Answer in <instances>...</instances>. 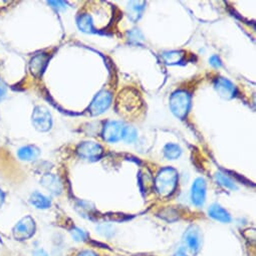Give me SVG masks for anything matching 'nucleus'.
I'll return each mask as SVG.
<instances>
[{"instance_id": "4468645a", "label": "nucleus", "mask_w": 256, "mask_h": 256, "mask_svg": "<svg viewBox=\"0 0 256 256\" xmlns=\"http://www.w3.org/2000/svg\"><path fill=\"white\" fill-rule=\"evenodd\" d=\"M145 6V2H131L128 6V16H129L130 20L134 22H138L142 16Z\"/></svg>"}, {"instance_id": "a211bd4d", "label": "nucleus", "mask_w": 256, "mask_h": 256, "mask_svg": "<svg viewBox=\"0 0 256 256\" xmlns=\"http://www.w3.org/2000/svg\"><path fill=\"white\" fill-rule=\"evenodd\" d=\"M163 60H165L166 64H180L183 58H184V52H178V50H173V52H164L162 54Z\"/></svg>"}, {"instance_id": "aec40b11", "label": "nucleus", "mask_w": 256, "mask_h": 256, "mask_svg": "<svg viewBox=\"0 0 256 256\" xmlns=\"http://www.w3.org/2000/svg\"><path fill=\"white\" fill-rule=\"evenodd\" d=\"M215 178H216L217 182L220 185H222L223 187H225V188H227L229 190H236L237 189V186L235 185V183L228 176L224 175L223 173H221V172L216 173Z\"/></svg>"}, {"instance_id": "9b49d317", "label": "nucleus", "mask_w": 256, "mask_h": 256, "mask_svg": "<svg viewBox=\"0 0 256 256\" xmlns=\"http://www.w3.org/2000/svg\"><path fill=\"white\" fill-rule=\"evenodd\" d=\"M40 184L54 195H58L62 191V182L60 181V179L56 176L52 175V174L44 175L40 180Z\"/></svg>"}, {"instance_id": "7ed1b4c3", "label": "nucleus", "mask_w": 256, "mask_h": 256, "mask_svg": "<svg viewBox=\"0 0 256 256\" xmlns=\"http://www.w3.org/2000/svg\"><path fill=\"white\" fill-rule=\"evenodd\" d=\"M36 222L32 216L22 218L14 228V237L16 240L24 241L32 238L36 233Z\"/></svg>"}, {"instance_id": "f257e3e1", "label": "nucleus", "mask_w": 256, "mask_h": 256, "mask_svg": "<svg viewBox=\"0 0 256 256\" xmlns=\"http://www.w3.org/2000/svg\"><path fill=\"white\" fill-rule=\"evenodd\" d=\"M178 184V173L171 167L163 168L159 171L154 186L157 193L161 197H168L172 195Z\"/></svg>"}, {"instance_id": "dca6fc26", "label": "nucleus", "mask_w": 256, "mask_h": 256, "mask_svg": "<svg viewBox=\"0 0 256 256\" xmlns=\"http://www.w3.org/2000/svg\"><path fill=\"white\" fill-rule=\"evenodd\" d=\"M40 154V151L36 146H26L20 149L18 155L20 159L24 161H34L36 160Z\"/></svg>"}, {"instance_id": "2eb2a0df", "label": "nucleus", "mask_w": 256, "mask_h": 256, "mask_svg": "<svg viewBox=\"0 0 256 256\" xmlns=\"http://www.w3.org/2000/svg\"><path fill=\"white\" fill-rule=\"evenodd\" d=\"M30 202L32 206H34L38 209H48L52 206L50 198H48L46 196L42 195L40 192H34V194H32Z\"/></svg>"}, {"instance_id": "9d476101", "label": "nucleus", "mask_w": 256, "mask_h": 256, "mask_svg": "<svg viewBox=\"0 0 256 256\" xmlns=\"http://www.w3.org/2000/svg\"><path fill=\"white\" fill-rule=\"evenodd\" d=\"M214 88L218 94L225 100H230L235 96L236 88L235 86L224 78H217L214 82Z\"/></svg>"}, {"instance_id": "20e7f679", "label": "nucleus", "mask_w": 256, "mask_h": 256, "mask_svg": "<svg viewBox=\"0 0 256 256\" xmlns=\"http://www.w3.org/2000/svg\"><path fill=\"white\" fill-rule=\"evenodd\" d=\"M32 124L38 131L48 132L52 128V116L48 110L42 106H36L32 114Z\"/></svg>"}, {"instance_id": "5701e85b", "label": "nucleus", "mask_w": 256, "mask_h": 256, "mask_svg": "<svg viewBox=\"0 0 256 256\" xmlns=\"http://www.w3.org/2000/svg\"><path fill=\"white\" fill-rule=\"evenodd\" d=\"M152 179V176L151 174H144L141 176L140 178V185L142 187V190L145 192V191H148L150 189H152L154 187V184H150L148 183L149 181L148 180H151Z\"/></svg>"}, {"instance_id": "6e6552de", "label": "nucleus", "mask_w": 256, "mask_h": 256, "mask_svg": "<svg viewBox=\"0 0 256 256\" xmlns=\"http://www.w3.org/2000/svg\"><path fill=\"white\" fill-rule=\"evenodd\" d=\"M78 156L86 160H98L104 154L102 147L94 142H84L78 147L76 150Z\"/></svg>"}, {"instance_id": "412c9836", "label": "nucleus", "mask_w": 256, "mask_h": 256, "mask_svg": "<svg viewBox=\"0 0 256 256\" xmlns=\"http://www.w3.org/2000/svg\"><path fill=\"white\" fill-rule=\"evenodd\" d=\"M137 138V132L133 126H126L122 134V140L126 143H132Z\"/></svg>"}, {"instance_id": "f03ea898", "label": "nucleus", "mask_w": 256, "mask_h": 256, "mask_svg": "<svg viewBox=\"0 0 256 256\" xmlns=\"http://www.w3.org/2000/svg\"><path fill=\"white\" fill-rule=\"evenodd\" d=\"M191 106V96L186 90L175 92L170 98V108L172 112L179 118H184Z\"/></svg>"}, {"instance_id": "a878e982", "label": "nucleus", "mask_w": 256, "mask_h": 256, "mask_svg": "<svg viewBox=\"0 0 256 256\" xmlns=\"http://www.w3.org/2000/svg\"><path fill=\"white\" fill-rule=\"evenodd\" d=\"M6 94V84L0 78V100H2Z\"/></svg>"}, {"instance_id": "0eeeda50", "label": "nucleus", "mask_w": 256, "mask_h": 256, "mask_svg": "<svg viewBox=\"0 0 256 256\" xmlns=\"http://www.w3.org/2000/svg\"><path fill=\"white\" fill-rule=\"evenodd\" d=\"M112 94L108 90L100 92L92 100L90 106V112L92 116H98L104 112L110 106Z\"/></svg>"}, {"instance_id": "f8f14e48", "label": "nucleus", "mask_w": 256, "mask_h": 256, "mask_svg": "<svg viewBox=\"0 0 256 256\" xmlns=\"http://www.w3.org/2000/svg\"><path fill=\"white\" fill-rule=\"evenodd\" d=\"M48 56L42 54H38L36 56L30 64V70L32 72V74L34 76H40L48 64Z\"/></svg>"}, {"instance_id": "f3484780", "label": "nucleus", "mask_w": 256, "mask_h": 256, "mask_svg": "<svg viewBox=\"0 0 256 256\" xmlns=\"http://www.w3.org/2000/svg\"><path fill=\"white\" fill-rule=\"evenodd\" d=\"M78 28L84 32H86V34L96 32L94 26L92 16L90 14H80L78 18Z\"/></svg>"}, {"instance_id": "4be33fe9", "label": "nucleus", "mask_w": 256, "mask_h": 256, "mask_svg": "<svg viewBox=\"0 0 256 256\" xmlns=\"http://www.w3.org/2000/svg\"><path fill=\"white\" fill-rule=\"evenodd\" d=\"M86 205L88 206H84V201L80 202L76 205V209L80 212V214H82V216H88L90 218V216H92V212L94 211V207H90V203L88 202L86 203Z\"/></svg>"}, {"instance_id": "ddd939ff", "label": "nucleus", "mask_w": 256, "mask_h": 256, "mask_svg": "<svg viewBox=\"0 0 256 256\" xmlns=\"http://www.w3.org/2000/svg\"><path fill=\"white\" fill-rule=\"evenodd\" d=\"M208 214L211 218L222 223H229L231 221V215L228 213V211L218 204H213L210 206Z\"/></svg>"}, {"instance_id": "423d86ee", "label": "nucleus", "mask_w": 256, "mask_h": 256, "mask_svg": "<svg viewBox=\"0 0 256 256\" xmlns=\"http://www.w3.org/2000/svg\"><path fill=\"white\" fill-rule=\"evenodd\" d=\"M183 240L191 252H199L202 245V234L200 228L196 225L189 226L184 233Z\"/></svg>"}, {"instance_id": "393cba45", "label": "nucleus", "mask_w": 256, "mask_h": 256, "mask_svg": "<svg viewBox=\"0 0 256 256\" xmlns=\"http://www.w3.org/2000/svg\"><path fill=\"white\" fill-rule=\"evenodd\" d=\"M209 62L214 68H221L222 66V62H221L220 58L217 56H212L209 60Z\"/></svg>"}, {"instance_id": "cd10ccee", "label": "nucleus", "mask_w": 256, "mask_h": 256, "mask_svg": "<svg viewBox=\"0 0 256 256\" xmlns=\"http://www.w3.org/2000/svg\"><path fill=\"white\" fill-rule=\"evenodd\" d=\"M32 256H48V255L46 254V252L44 250H42V249H38V250H36V251H34V252Z\"/></svg>"}, {"instance_id": "bb28decb", "label": "nucleus", "mask_w": 256, "mask_h": 256, "mask_svg": "<svg viewBox=\"0 0 256 256\" xmlns=\"http://www.w3.org/2000/svg\"><path fill=\"white\" fill-rule=\"evenodd\" d=\"M78 256H98V254H96V253L94 251H92V250L86 249V250L80 251V252L78 254Z\"/></svg>"}, {"instance_id": "b1692460", "label": "nucleus", "mask_w": 256, "mask_h": 256, "mask_svg": "<svg viewBox=\"0 0 256 256\" xmlns=\"http://www.w3.org/2000/svg\"><path fill=\"white\" fill-rule=\"evenodd\" d=\"M72 235L76 241H86L88 239V233L80 228H74L72 230Z\"/></svg>"}, {"instance_id": "39448f33", "label": "nucleus", "mask_w": 256, "mask_h": 256, "mask_svg": "<svg viewBox=\"0 0 256 256\" xmlns=\"http://www.w3.org/2000/svg\"><path fill=\"white\" fill-rule=\"evenodd\" d=\"M126 126L118 120H112L104 124L102 137L108 143H116L122 139V134Z\"/></svg>"}, {"instance_id": "1a4fd4ad", "label": "nucleus", "mask_w": 256, "mask_h": 256, "mask_svg": "<svg viewBox=\"0 0 256 256\" xmlns=\"http://www.w3.org/2000/svg\"><path fill=\"white\" fill-rule=\"evenodd\" d=\"M191 200L197 207L204 205L206 200V181L203 178H197L194 181L191 189Z\"/></svg>"}, {"instance_id": "c756f323", "label": "nucleus", "mask_w": 256, "mask_h": 256, "mask_svg": "<svg viewBox=\"0 0 256 256\" xmlns=\"http://www.w3.org/2000/svg\"><path fill=\"white\" fill-rule=\"evenodd\" d=\"M173 256H188L184 251H182V250H179V251H177Z\"/></svg>"}, {"instance_id": "c85d7f7f", "label": "nucleus", "mask_w": 256, "mask_h": 256, "mask_svg": "<svg viewBox=\"0 0 256 256\" xmlns=\"http://www.w3.org/2000/svg\"><path fill=\"white\" fill-rule=\"evenodd\" d=\"M4 201V193L2 190H0V207L2 206Z\"/></svg>"}, {"instance_id": "6ab92c4d", "label": "nucleus", "mask_w": 256, "mask_h": 256, "mask_svg": "<svg viewBox=\"0 0 256 256\" xmlns=\"http://www.w3.org/2000/svg\"><path fill=\"white\" fill-rule=\"evenodd\" d=\"M182 154V150L178 145L168 144L164 148V155L169 160H176Z\"/></svg>"}]
</instances>
